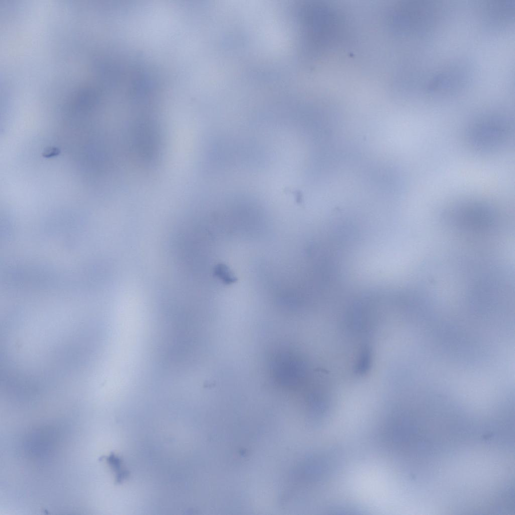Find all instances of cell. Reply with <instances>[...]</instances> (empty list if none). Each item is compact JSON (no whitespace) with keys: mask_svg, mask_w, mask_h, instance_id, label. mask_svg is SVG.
Returning a JSON list of instances; mask_svg holds the SVG:
<instances>
[{"mask_svg":"<svg viewBox=\"0 0 515 515\" xmlns=\"http://www.w3.org/2000/svg\"><path fill=\"white\" fill-rule=\"evenodd\" d=\"M455 64L438 71L429 81L427 92L437 97H445L457 93L464 87L469 78L467 67Z\"/></svg>","mask_w":515,"mask_h":515,"instance_id":"obj_3","label":"cell"},{"mask_svg":"<svg viewBox=\"0 0 515 515\" xmlns=\"http://www.w3.org/2000/svg\"><path fill=\"white\" fill-rule=\"evenodd\" d=\"M153 127L149 123H140L136 130V143L138 150L143 157L153 158L157 149V135Z\"/></svg>","mask_w":515,"mask_h":515,"instance_id":"obj_5","label":"cell"},{"mask_svg":"<svg viewBox=\"0 0 515 515\" xmlns=\"http://www.w3.org/2000/svg\"><path fill=\"white\" fill-rule=\"evenodd\" d=\"M482 20L488 25L502 28L511 23L514 15V0H490L480 5Z\"/></svg>","mask_w":515,"mask_h":515,"instance_id":"obj_4","label":"cell"},{"mask_svg":"<svg viewBox=\"0 0 515 515\" xmlns=\"http://www.w3.org/2000/svg\"><path fill=\"white\" fill-rule=\"evenodd\" d=\"M25 411H24V412H26V410H25ZM22 412H23V411H22ZM14 413H15V412H14ZM15 413H17V412H15Z\"/></svg>","mask_w":515,"mask_h":515,"instance_id":"obj_6","label":"cell"},{"mask_svg":"<svg viewBox=\"0 0 515 515\" xmlns=\"http://www.w3.org/2000/svg\"><path fill=\"white\" fill-rule=\"evenodd\" d=\"M394 11V25L399 35L423 38L436 27L441 17V5L434 1L409 0L398 4Z\"/></svg>","mask_w":515,"mask_h":515,"instance_id":"obj_2","label":"cell"},{"mask_svg":"<svg viewBox=\"0 0 515 515\" xmlns=\"http://www.w3.org/2000/svg\"><path fill=\"white\" fill-rule=\"evenodd\" d=\"M513 135V123L506 114L492 112L480 115L466 125L464 137L467 144L480 152H492L502 149L510 142Z\"/></svg>","mask_w":515,"mask_h":515,"instance_id":"obj_1","label":"cell"}]
</instances>
